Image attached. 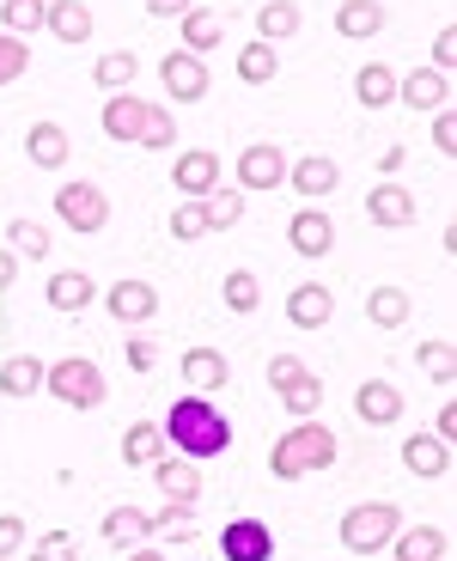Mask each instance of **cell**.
<instances>
[{"label": "cell", "instance_id": "cell-1", "mask_svg": "<svg viewBox=\"0 0 457 561\" xmlns=\"http://www.w3.org/2000/svg\"><path fill=\"white\" fill-rule=\"evenodd\" d=\"M159 434L178 439V451H190V458H220V451L232 446V427H226V415L208 397H178Z\"/></svg>", "mask_w": 457, "mask_h": 561}, {"label": "cell", "instance_id": "cell-2", "mask_svg": "<svg viewBox=\"0 0 457 561\" xmlns=\"http://www.w3.org/2000/svg\"><path fill=\"white\" fill-rule=\"evenodd\" d=\"M330 463H335V434L330 427H311V421L287 427V434L275 439V451H269V470H275L281 482L311 477V470H330Z\"/></svg>", "mask_w": 457, "mask_h": 561}, {"label": "cell", "instance_id": "cell-3", "mask_svg": "<svg viewBox=\"0 0 457 561\" xmlns=\"http://www.w3.org/2000/svg\"><path fill=\"white\" fill-rule=\"evenodd\" d=\"M402 513L390 501H366L354 506L342 519V549H354V556H378V549H390V537H397Z\"/></svg>", "mask_w": 457, "mask_h": 561}, {"label": "cell", "instance_id": "cell-4", "mask_svg": "<svg viewBox=\"0 0 457 561\" xmlns=\"http://www.w3.org/2000/svg\"><path fill=\"white\" fill-rule=\"evenodd\" d=\"M43 391H56L68 409H98L104 403V373L92 360H56L43 366Z\"/></svg>", "mask_w": 457, "mask_h": 561}, {"label": "cell", "instance_id": "cell-5", "mask_svg": "<svg viewBox=\"0 0 457 561\" xmlns=\"http://www.w3.org/2000/svg\"><path fill=\"white\" fill-rule=\"evenodd\" d=\"M269 385H275V397L293 415H311V409L323 403V379L305 360H293V354H275V360H269Z\"/></svg>", "mask_w": 457, "mask_h": 561}, {"label": "cell", "instance_id": "cell-6", "mask_svg": "<svg viewBox=\"0 0 457 561\" xmlns=\"http://www.w3.org/2000/svg\"><path fill=\"white\" fill-rule=\"evenodd\" d=\"M56 214L73 226V232H104L111 202H104V190H98V183H61V190H56Z\"/></svg>", "mask_w": 457, "mask_h": 561}, {"label": "cell", "instance_id": "cell-7", "mask_svg": "<svg viewBox=\"0 0 457 561\" xmlns=\"http://www.w3.org/2000/svg\"><path fill=\"white\" fill-rule=\"evenodd\" d=\"M220 556L226 561H275V531L263 519H232L220 531Z\"/></svg>", "mask_w": 457, "mask_h": 561}, {"label": "cell", "instance_id": "cell-8", "mask_svg": "<svg viewBox=\"0 0 457 561\" xmlns=\"http://www.w3.org/2000/svg\"><path fill=\"white\" fill-rule=\"evenodd\" d=\"M238 183H244V190H275V183H287V153H281L275 140L244 147V153H238Z\"/></svg>", "mask_w": 457, "mask_h": 561}, {"label": "cell", "instance_id": "cell-9", "mask_svg": "<svg viewBox=\"0 0 457 561\" xmlns=\"http://www.w3.org/2000/svg\"><path fill=\"white\" fill-rule=\"evenodd\" d=\"M159 80H165V92L178 104H195L208 92V68H202V56H190V49H171V56L159 61Z\"/></svg>", "mask_w": 457, "mask_h": 561}, {"label": "cell", "instance_id": "cell-10", "mask_svg": "<svg viewBox=\"0 0 457 561\" xmlns=\"http://www.w3.org/2000/svg\"><path fill=\"white\" fill-rule=\"evenodd\" d=\"M287 318L299 323V330H323V323L335 318V294L323 287V280H299L287 294Z\"/></svg>", "mask_w": 457, "mask_h": 561}, {"label": "cell", "instance_id": "cell-11", "mask_svg": "<svg viewBox=\"0 0 457 561\" xmlns=\"http://www.w3.org/2000/svg\"><path fill=\"white\" fill-rule=\"evenodd\" d=\"M287 232H293V251H299V256H330L335 251V226H330V214H323V208H299Z\"/></svg>", "mask_w": 457, "mask_h": 561}, {"label": "cell", "instance_id": "cell-12", "mask_svg": "<svg viewBox=\"0 0 457 561\" xmlns=\"http://www.w3.org/2000/svg\"><path fill=\"white\" fill-rule=\"evenodd\" d=\"M104 306H111L116 323H147L159 311V294H152L147 280H116L111 294H104Z\"/></svg>", "mask_w": 457, "mask_h": 561}, {"label": "cell", "instance_id": "cell-13", "mask_svg": "<svg viewBox=\"0 0 457 561\" xmlns=\"http://www.w3.org/2000/svg\"><path fill=\"white\" fill-rule=\"evenodd\" d=\"M397 99L409 104V111H445V99H452V80H445L439 68H415L409 80L397 85Z\"/></svg>", "mask_w": 457, "mask_h": 561}, {"label": "cell", "instance_id": "cell-14", "mask_svg": "<svg viewBox=\"0 0 457 561\" xmlns=\"http://www.w3.org/2000/svg\"><path fill=\"white\" fill-rule=\"evenodd\" d=\"M402 463H409L415 477L439 482L445 470H452V446H445L439 434H415V439H402Z\"/></svg>", "mask_w": 457, "mask_h": 561}, {"label": "cell", "instance_id": "cell-15", "mask_svg": "<svg viewBox=\"0 0 457 561\" xmlns=\"http://www.w3.org/2000/svg\"><path fill=\"white\" fill-rule=\"evenodd\" d=\"M183 379H190L195 397H208V391H220V385L232 379V366H226L220 348H190L183 354Z\"/></svg>", "mask_w": 457, "mask_h": 561}, {"label": "cell", "instance_id": "cell-16", "mask_svg": "<svg viewBox=\"0 0 457 561\" xmlns=\"http://www.w3.org/2000/svg\"><path fill=\"white\" fill-rule=\"evenodd\" d=\"M354 415H361V421H373V427H390V421L402 415V397H397V385H385V379H366L361 391H354Z\"/></svg>", "mask_w": 457, "mask_h": 561}, {"label": "cell", "instance_id": "cell-17", "mask_svg": "<svg viewBox=\"0 0 457 561\" xmlns=\"http://www.w3.org/2000/svg\"><path fill=\"white\" fill-rule=\"evenodd\" d=\"M366 214H373L378 226H409V220H415V196H409L402 183H373Z\"/></svg>", "mask_w": 457, "mask_h": 561}, {"label": "cell", "instance_id": "cell-18", "mask_svg": "<svg viewBox=\"0 0 457 561\" xmlns=\"http://www.w3.org/2000/svg\"><path fill=\"white\" fill-rule=\"evenodd\" d=\"M171 183H178L183 196L202 202L208 190H220V159H214V153H183L178 159V178H171Z\"/></svg>", "mask_w": 457, "mask_h": 561}, {"label": "cell", "instance_id": "cell-19", "mask_svg": "<svg viewBox=\"0 0 457 561\" xmlns=\"http://www.w3.org/2000/svg\"><path fill=\"white\" fill-rule=\"evenodd\" d=\"M287 183L299 190L305 202H318V196H330V190H335V165L323 153H305L299 165H287Z\"/></svg>", "mask_w": 457, "mask_h": 561}, {"label": "cell", "instance_id": "cell-20", "mask_svg": "<svg viewBox=\"0 0 457 561\" xmlns=\"http://www.w3.org/2000/svg\"><path fill=\"white\" fill-rule=\"evenodd\" d=\"M25 153H31V165H37V171H61V165H68V135H61L56 123H37L25 135Z\"/></svg>", "mask_w": 457, "mask_h": 561}, {"label": "cell", "instance_id": "cell-21", "mask_svg": "<svg viewBox=\"0 0 457 561\" xmlns=\"http://www.w3.org/2000/svg\"><path fill=\"white\" fill-rule=\"evenodd\" d=\"M43 25H49V37H61V43H85V37H92V13H85L80 0H49Z\"/></svg>", "mask_w": 457, "mask_h": 561}, {"label": "cell", "instance_id": "cell-22", "mask_svg": "<svg viewBox=\"0 0 457 561\" xmlns=\"http://www.w3.org/2000/svg\"><path fill=\"white\" fill-rule=\"evenodd\" d=\"M98 299L92 275H80V268H61V275H49V306L56 311H85Z\"/></svg>", "mask_w": 457, "mask_h": 561}, {"label": "cell", "instance_id": "cell-23", "mask_svg": "<svg viewBox=\"0 0 457 561\" xmlns=\"http://www.w3.org/2000/svg\"><path fill=\"white\" fill-rule=\"evenodd\" d=\"M140 123H147V104H140L135 92H116V99L104 104V135L111 140H135Z\"/></svg>", "mask_w": 457, "mask_h": 561}, {"label": "cell", "instance_id": "cell-24", "mask_svg": "<svg viewBox=\"0 0 457 561\" xmlns=\"http://www.w3.org/2000/svg\"><path fill=\"white\" fill-rule=\"evenodd\" d=\"M183 43H190V56H208V49H220V43H226L220 13H208V7H190V13H183Z\"/></svg>", "mask_w": 457, "mask_h": 561}, {"label": "cell", "instance_id": "cell-25", "mask_svg": "<svg viewBox=\"0 0 457 561\" xmlns=\"http://www.w3.org/2000/svg\"><path fill=\"white\" fill-rule=\"evenodd\" d=\"M152 482H159L165 501H178V506H195V494H202V477H195L190 463H171V458L152 463Z\"/></svg>", "mask_w": 457, "mask_h": 561}, {"label": "cell", "instance_id": "cell-26", "mask_svg": "<svg viewBox=\"0 0 457 561\" xmlns=\"http://www.w3.org/2000/svg\"><path fill=\"white\" fill-rule=\"evenodd\" d=\"M335 31H342V37H378V31H385V7H378V0H342Z\"/></svg>", "mask_w": 457, "mask_h": 561}, {"label": "cell", "instance_id": "cell-27", "mask_svg": "<svg viewBox=\"0 0 457 561\" xmlns=\"http://www.w3.org/2000/svg\"><path fill=\"white\" fill-rule=\"evenodd\" d=\"M397 543V561H439L445 556V531L439 525H409L402 537H390Z\"/></svg>", "mask_w": 457, "mask_h": 561}, {"label": "cell", "instance_id": "cell-28", "mask_svg": "<svg viewBox=\"0 0 457 561\" xmlns=\"http://www.w3.org/2000/svg\"><path fill=\"white\" fill-rule=\"evenodd\" d=\"M366 318H373L378 330H402V323H409V294H402V287H373V294H366Z\"/></svg>", "mask_w": 457, "mask_h": 561}, {"label": "cell", "instance_id": "cell-29", "mask_svg": "<svg viewBox=\"0 0 457 561\" xmlns=\"http://www.w3.org/2000/svg\"><path fill=\"white\" fill-rule=\"evenodd\" d=\"M354 99H361L366 111H385V104L397 99V73L378 68V61H373V68H361V73H354Z\"/></svg>", "mask_w": 457, "mask_h": 561}, {"label": "cell", "instance_id": "cell-30", "mask_svg": "<svg viewBox=\"0 0 457 561\" xmlns=\"http://www.w3.org/2000/svg\"><path fill=\"white\" fill-rule=\"evenodd\" d=\"M0 391H7V397H37L43 391V360L13 354V360L0 366Z\"/></svg>", "mask_w": 457, "mask_h": 561}, {"label": "cell", "instance_id": "cell-31", "mask_svg": "<svg viewBox=\"0 0 457 561\" xmlns=\"http://www.w3.org/2000/svg\"><path fill=\"white\" fill-rule=\"evenodd\" d=\"M147 531H152V519L140 513V506H111V519H104V543H116V549L140 543Z\"/></svg>", "mask_w": 457, "mask_h": 561}, {"label": "cell", "instance_id": "cell-32", "mask_svg": "<svg viewBox=\"0 0 457 561\" xmlns=\"http://www.w3.org/2000/svg\"><path fill=\"white\" fill-rule=\"evenodd\" d=\"M238 80L244 85H269L275 80V43H244V49H238Z\"/></svg>", "mask_w": 457, "mask_h": 561}, {"label": "cell", "instance_id": "cell-33", "mask_svg": "<svg viewBox=\"0 0 457 561\" xmlns=\"http://www.w3.org/2000/svg\"><path fill=\"white\" fill-rule=\"evenodd\" d=\"M135 73H140V61L128 56V49H116V56H98V68H92V80L104 85V92H128V85H135Z\"/></svg>", "mask_w": 457, "mask_h": 561}, {"label": "cell", "instance_id": "cell-34", "mask_svg": "<svg viewBox=\"0 0 457 561\" xmlns=\"http://www.w3.org/2000/svg\"><path fill=\"white\" fill-rule=\"evenodd\" d=\"M256 31H263V43L293 37V31H299V7H293V0H269L263 13H256Z\"/></svg>", "mask_w": 457, "mask_h": 561}, {"label": "cell", "instance_id": "cell-35", "mask_svg": "<svg viewBox=\"0 0 457 561\" xmlns=\"http://www.w3.org/2000/svg\"><path fill=\"white\" fill-rule=\"evenodd\" d=\"M226 306H232L238 318H250V311L263 306V287H256L250 268H232V275H226Z\"/></svg>", "mask_w": 457, "mask_h": 561}, {"label": "cell", "instance_id": "cell-36", "mask_svg": "<svg viewBox=\"0 0 457 561\" xmlns=\"http://www.w3.org/2000/svg\"><path fill=\"white\" fill-rule=\"evenodd\" d=\"M159 446H165V434H159V427H147V421L123 434V458L128 463H159Z\"/></svg>", "mask_w": 457, "mask_h": 561}, {"label": "cell", "instance_id": "cell-37", "mask_svg": "<svg viewBox=\"0 0 457 561\" xmlns=\"http://www.w3.org/2000/svg\"><path fill=\"white\" fill-rule=\"evenodd\" d=\"M43 13H49L43 0H7L0 7V25L13 31V37H25V31H43Z\"/></svg>", "mask_w": 457, "mask_h": 561}, {"label": "cell", "instance_id": "cell-38", "mask_svg": "<svg viewBox=\"0 0 457 561\" xmlns=\"http://www.w3.org/2000/svg\"><path fill=\"white\" fill-rule=\"evenodd\" d=\"M171 232H178L183 244H195V239H208L214 226H208V208H202V202H183L178 214H171Z\"/></svg>", "mask_w": 457, "mask_h": 561}, {"label": "cell", "instance_id": "cell-39", "mask_svg": "<svg viewBox=\"0 0 457 561\" xmlns=\"http://www.w3.org/2000/svg\"><path fill=\"white\" fill-rule=\"evenodd\" d=\"M202 208H208V226L244 220V196H238V190H208V196H202Z\"/></svg>", "mask_w": 457, "mask_h": 561}, {"label": "cell", "instance_id": "cell-40", "mask_svg": "<svg viewBox=\"0 0 457 561\" xmlns=\"http://www.w3.org/2000/svg\"><path fill=\"white\" fill-rule=\"evenodd\" d=\"M7 232H13V251L19 256H31V263H37V256H49V232H43L37 220H13Z\"/></svg>", "mask_w": 457, "mask_h": 561}, {"label": "cell", "instance_id": "cell-41", "mask_svg": "<svg viewBox=\"0 0 457 561\" xmlns=\"http://www.w3.org/2000/svg\"><path fill=\"white\" fill-rule=\"evenodd\" d=\"M421 373H427L433 385H452V342H421Z\"/></svg>", "mask_w": 457, "mask_h": 561}, {"label": "cell", "instance_id": "cell-42", "mask_svg": "<svg viewBox=\"0 0 457 561\" xmlns=\"http://www.w3.org/2000/svg\"><path fill=\"white\" fill-rule=\"evenodd\" d=\"M140 147H152V153H165V147H171V140H178V128H171V116L165 111H152V104H147V123H140Z\"/></svg>", "mask_w": 457, "mask_h": 561}, {"label": "cell", "instance_id": "cell-43", "mask_svg": "<svg viewBox=\"0 0 457 561\" xmlns=\"http://www.w3.org/2000/svg\"><path fill=\"white\" fill-rule=\"evenodd\" d=\"M25 68H31V49H25V37H13V31H7V37H0V85H7V80H19Z\"/></svg>", "mask_w": 457, "mask_h": 561}, {"label": "cell", "instance_id": "cell-44", "mask_svg": "<svg viewBox=\"0 0 457 561\" xmlns=\"http://www.w3.org/2000/svg\"><path fill=\"white\" fill-rule=\"evenodd\" d=\"M152 531H165V537H178V543H190V537H195V519H190V506H178V501H171L165 513L152 519Z\"/></svg>", "mask_w": 457, "mask_h": 561}, {"label": "cell", "instance_id": "cell-45", "mask_svg": "<svg viewBox=\"0 0 457 561\" xmlns=\"http://www.w3.org/2000/svg\"><path fill=\"white\" fill-rule=\"evenodd\" d=\"M25 537H31V525L19 519V513H0V561L19 556V549H25Z\"/></svg>", "mask_w": 457, "mask_h": 561}, {"label": "cell", "instance_id": "cell-46", "mask_svg": "<svg viewBox=\"0 0 457 561\" xmlns=\"http://www.w3.org/2000/svg\"><path fill=\"white\" fill-rule=\"evenodd\" d=\"M31 561H73V537L68 531H43L37 549H31Z\"/></svg>", "mask_w": 457, "mask_h": 561}, {"label": "cell", "instance_id": "cell-47", "mask_svg": "<svg viewBox=\"0 0 457 561\" xmlns=\"http://www.w3.org/2000/svg\"><path fill=\"white\" fill-rule=\"evenodd\" d=\"M433 147H439V153H452V147H457V123H452V111H439V123H433Z\"/></svg>", "mask_w": 457, "mask_h": 561}, {"label": "cell", "instance_id": "cell-48", "mask_svg": "<svg viewBox=\"0 0 457 561\" xmlns=\"http://www.w3.org/2000/svg\"><path fill=\"white\" fill-rule=\"evenodd\" d=\"M152 360H159V348H152V342H140V336L128 342V366H135V373H147Z\"/></svg>", "mask_w": 457, "mask_h": 561}, {"label": "cell", "instance_id": "cell-49", "mask_svg": "<svg viewBox=\"0 0 457 561\" xmlns=\"http://www.w3.org/2000/svg\"><path fill=\"white\" fill-rule=\"evenodd\" d=\"M147 13L152 19H183L190 13V0H147Z\"/></svg>", "mask_w": 457, "mask_h": 561}, {"label": "cell", "instance_id": "cell-50", "mask_svg": "<svg viewBox=\"0 0 457 561\" xmlns=\"http://www.w3.org/2000/svg\"><path fill=\"white\" fill-rule=\"evenodd\" d=\"M452 37H457V31H439V37H433V56H439V73L452 68V56H457V43H452Z\"/></svg>", "mask_w": 457, "mask_h": 561}, {"label": "cell", "instance_id": "cell-51", "mask_svg": "<svg viewBox=\"0 0 457 561\" xmlns=\"http://www.w3.org/2000/svg\"><path fill=\"white\" fill-rule=\"evenodd\" d=\"M433 434H439V439H445V446H452V439H457V409H452V403H445V409H439V427H433Z\"/></svg>", "mask_w": 457, "mask_h": 561}, {"label": "cell", "instance_id": "cell-52", "mask_svg": "<svg viewBox=\"0 0 457 561\" xmlns=\"http://www.w3.org/2000/svg\"><path fill=\"white\" fill-rule=\"evenodd\" d=\"M13 268H19V263H13V251H0V294L13 287Z\"/></svg>", "mask_w": 457, "mask_h": 561}, {"label": "cell", "instance_id": "cell-53", "mask_svg": "<svg viewBox=\"0 0 457 561\" xmlns=\"http://www.w3.org/2000/svg\"><path fill=\"white\" fill-rule=\"evenodd\" d=\"M135 561H165V556H159V549H140V556Z\"/></svg>", "mask_w": 457, "mask_h": 561}]
</instances>
